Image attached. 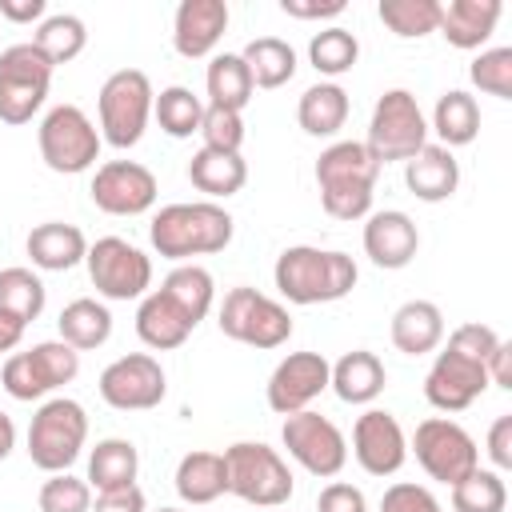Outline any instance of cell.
<instances>
[{
	"mask_svg": "<svg viewBox=\"0 0 512 512\" xmlns=\"http://www.w3.org/2000/svg\"><path fill=\"white\" fill-rule=\"evenodd\" d=\"M280 440H284L288 456H292L304 472H312V476H320V480L340 476V468L348 464V440H344V432H340L328 416H320V412H312V408L284 416Z\"/></svg>",
	"mask_w": 512,
	"mask_h": 512,
	"instance_id": "obj_14",
	"label": "cell"
},
{
	"mask_svg": "<svg viewBox=\"0 0 512 512\" xmlns=\"http://www.w3.org/2000/svg\"><path fill=\"white\" fill-rule=\"evenodd\" d=\"M88 280L104 300H140L152 288V260L124 236H100L88 244Z\"/></svg>",
	"mask_w": 512,
	"mask_h": 512,
	"instance_id": "obj_13",
	"label": "cell"
},
{
	"mask_svg": "<svg viewBox=\"0 0 512 512\" xmlns=\"http://www.w3.org/2000/svg\"><path fill=\"white\" fill-rule=\"evenodd\" d=\"M500 0H452V4H440V36L460 48V52H476L488 44V36L496 32V20H500Z\"/></svg>",
	"mask_w": 512,
	"mask_h": 512,
	"instance_id": "obj_22",
	"label": "cell"
},
{
	"mask_svg": "<svg viewBox=\"0 0 512 512\" xmlns=\"http://www.w3.org/2000/svg\"><path fill=\"white\" fill-rule=\"evenodd\" d=\"M328 372H332V364H328L320 352H288V356L272 368V376H268V384H264L268 408L280 412V416L304 412L316 396L328 392Z\"/></svg>",
	"mask_w": 512,
	"mask_h": 512,
	"instance_id": "obj_18",
	"label": "cell"
},
{
	"mask_svg": "<svg viewBox=\"0 0 512 512\" xmlns=\"http://www.w3.org/2000/svg\"><path fill=\"white\" fill-rule=\"evenodd\" d=\"M240 60L248 64V76L256 88H284L296 76V48L280 36H256L244 44Z\"/></svg>",
	"mask_w": 512,
	"mask_h": 512,
	"instance_id": "obj_35",
	"label": "cell"
},
{
	"mask_svg": "<svg viewBox=\"0 0 512 512\" xmlns=\"http://www.w3.org/2000/svg\"><path fill=\"white\" fill-rule=\"evenodd\" d=\"M44 16H48V4L44 0H0V20L32 24V20H44Z\"/></svg>",
	"mask_w": 512,
	"mask_h": 512,
	"instance_id": "obj_52",
	"label": "cell"
},
{
	"mask_svg": "<svg viewBox=\"0 0 512 512\" xmlns=\"http://www.w3.org/2000/svg\"><path fill=\"white\" fill-rule=\"evenodd\" d=\"M192 332H196V324H192L160 288H152L148 296H140V308H136V336H140L152 352L180 348Z\"/></svg>",
	"mask_w": 512,
	"mask_h": 512,
	"instance_id": "obj_27",
	"label": "cell"
},
{
	"mask_svg": "<svg viewBox=\"0 0 512 512\" xmlns=\"http://www.w3.org/2000/svg\"><path fill=\"white\" fill-rule=\"evenodd\" d=\"M352 456L368 476H396L408 460V436L400 420L384 408H368L352 424Z\"/></svg>",
	"mask_w": 512,
	"mask_h": 512,
	"instance_id": "obj_19",
	"label": "cell"
},
{
	"mask_svg": "<svg viewBox=\"0 0 512 512\" xmlns=\"http://www.w3.org/2000/svg\"><path fill=\"white\" fill-rule=\"evenodd\" d=\"M88 440V412L72 396H52L32 412L28 424V460L40 472H68Z\"/></svg>",
	"mask_w": 512,
	"mask_h": 512,
	"instance_id": "obj_5",
	"label": "cell"
},
{
	"mask_svg": "<svg viewBox=\"0 0 512 512\" xmlns=\"http://www.w3.org/2000/svg\"><path fill=\"white\" fill-rule=\"evenodd\" d=\"M272 280H276V292L288 300V304H332V300H344L356 280H360V268L348 252H336V248H312V244H292L276 256L272 264Z\"/></svg>",
	"mask_w": 512,
	"mask_h": 512,
	"instance_id": "obj_1",
	"label": "cell"
},
{
	"mask_svg": "<svg viewBox=\"0 0 512 512\" xmlns=\"http://www.w3.org/2000/svg\"><path fill=\"white\" fill-rule=\"evenodd\" d=\"M468 80L496 100H512V48H480L468 64Z\"/></svg>",
	"mask_w": 512,
	"mask_h": 512,
	"instance_id": "obj_43",
	"label": "cell"
},
{
	"mask_svg": "<svg viewBox=\"0 0 512 512\" xmlns=\"http://www.w3.org/2000/svg\"><path fill=\"white\" fill-rule=\"evenodd\" d=\"M152 116L160 124V132H168L172 140H188L192 132H200V120H204V100L184 88V84H168L156 92L152 100Z\"/></svg>",
	"mask_w": 512,
	"mask_h": 512,
	"instance_id": "obj_38",
	"label": "cell"
},
{
	"mask_svg": "<svg viewBox=\"0 0 512 512\" xmlns=\"http://www.w3.org/2000/svg\"><path fill=\"white\" fill-rule=\"evenodd\" d=\"M88 192H92V204L108 216H144L156 204L160 184H156L152 168H144L136 160H108L96 168Z\"/></svg>",
	"mask_w": 512,
	"mask_h": 512,
	"instance_id": "obj_16",
	"label": "cell"
},
{
	"mask_svg": "<svg viewBox=\"0 0 512 512\" xmlns=\"http://www.w3.org/2000/svg\"><path fill=\"white\" fill-rule=\"evenodd\" d=\"M380 512H440V500L412 480H396L392 488H384L380 496Z\"/></svg>",
	"mask_w": 512,
	"mask_h": 512,
	"instance_id": "obj_46",
	"label": "cell"
},
{
	"mask_svg": "<svg viewBox=\"0 0 512 512\" xmlns=\"http://www.w3.org/2000/svg\"><path fill=\"white\" fill-rule=\"evenodd\" d=\"M12 448H16V424L8 412H0V460H8Z\"/></svg>",
	"mask_w": 512,
	"mask_h": 512,
	"instance_id": "obj_55",
	"label": "cell"
},
{
	"mask_svg": "<svg viewBox=\"0 0 512 512\" xmlns=\"http://www.w3.org/2000/svg\"><path fill=\"white\" fill-rule=\"evenodd\" d=\"M388 384V372H384V360L368 348H352L344 352L332 372H328V388L344 400V404H372Z\"/></svg>",
	"mask_w": 512,
	"mask_h": 512,
	"instance_id": "obj_26",
	"label": "cell"
},
{
	"mask_svg": "<svg viewBox=\"0 0 512 512\" xmlns=\"http://www.w3.org/2000/svg\"><path fill=\"white\" fill-rule=\"evenodd\" d=\"M376 12L400 40H420L440 28V0H380Z\"/></svg>",
	"mask_w": 512,
	"mask_h": 512,
	"instance_id": "obj_42",
	"label": "cell"
},
{
	"mask_svg": "<svg viewBox=\"0 0 512 512\" xmlns=\"http://www.w3.org/2000/svg\"><path fill=\"white\" fill-rule=\"evenodd\" d=\"M52 64L48 56L32 44H8L0 52V120L4 124H28L44 100H48V84H52Z\"/></svg>",
	"mask_w": 512,
	"mask_h": 512,
	"instance_id": "obj_10",
	"label": "cell"
},
{
	"mask_svg": "<svg viewBox=\"0 0 512 512\" xmlns=\"http://www.w3.org/2000/svg\"><path fill=\"white\" fill-rule=\"evenodd\" d=\"M56 328H60V340L68 348L92 352V348H104L108 344V336H112V312H108V304H100L92 296H80V300H72V304L60 308Z\"/></svg>",
	"mask_w": 512,
	"mask_h": 512,
	"instance_id": "obj_32",
	"label": "cell"
},
{
	"mask_svg": "<svg viewBox=\"0 0 512 512\" xmlns=\"http://www.w3.org/2000/svg\"><path fill=\"white\" fill-rule=\"evenodd\" d=\"M488 460H492V472H508L512 468V416H496L492 428H488Z\"/></svg>",
	"mask_w": 512,
	"mask_h": 512,
	"instance_id": "obj_49",
	"label": "cell"
},
{
	"mask_svg": "<svg viewBox=\"0 0 512 512\" xmlns=\"http://www.w3.org/2000/svg\"><path fill=\"white\" fill-rule=\"evenodd\" d=\"M40 512H92V488L88 480L72 472H52L36 492Z\"/></svg>",
	"mask_w": 512,
	"mask_h": 512,
	"instance_id": "obj_44",
	"label": "cell"
},
{
	"mask_svg": "<svg viewBox=\"0 0 512 512\" xmlns=\"http://www.w3.org/2000/svg\"><path fill=\"white\" fill-rule=\"evenodd\" d=\"M176 496L184 504H212L228 492V472H224V452H208V448H196L188 456H180L176 464Z\"/></svg>",
	"mask_w": 512,
	"mask_h": 512,
	"instance_id": "obj_29",
	"label": "cell"
},
{
	"mask_svg": "<svg viewBox=\"0 0 512 512\" xmlns=\"http://www.w3.org/2000/svg\"><path fill=\"white\" fill-rule=\"evenodd\" d=\"M504 508H508V484L492 468H476L460 484H452V512H504Z\"/></svg>",
	"mask_w": 512,
	"mask_h": 512,
	"instance_id": "obj_41",
	"label": "cell"
},
{
	"mask_svg": "<svg viewBox=\"0 0 512 512\" xmlns=\"http://www.w3.org/2000/svg\"><path fill=\"white\" fill-rule=\"evenodd\" d=\"M484 368H488V384H496V388H512V344L500 340Z\"/></svg>",
	"mask_w": 512,
	"mask_h": 512,
	"instance_id": "obj_53",
	"label": "cell"
},
{
	"mask_svg": "<svg viewBox=\"0 0 512 512\" xmlns=\"http://www.w3.org/2000/svg\"><path fill=\"white\" fill-rule=\"evenodd\" d=\"M316 512H368V500H364V492H360L356 484H348V480H332V484L320 488V496H316Z\"/></svg>",
	"mask_w": 512,
	"mask_h": 512,
	"instance_id": "obj_48",
	"label": "cell"
},
{
	"mask_svg": "<svg viewBox=\"0 0 512 512\" xmlns=\"http://www.w3.org/2000/svg\"><path fill=\"white\" fill-rule=\"evenodd\" d=\"M160 292H164L192 324H200V320L208 316L212 300H216V280H212V272L200 268V264H176V268L164 276Z\"/></svg>",
	"mask_w": 512,
	"mask_h": 512,
	"instance_id": "obj_37",
	"label": "cell"
},
{
	"mask_svg": "<svg viewBox=\"0 0 512 512\" xmlns=\"http://www.w3.org/2000/svg\"><path fill=\"white\" fill-rule=\"evenodd\" d=\"M200 140H204V148L240 152V144H244V116H240V112H228V108H212V104H204Z\"/></svg>",
	"mask_w": 512,
	"mask_h": 512,
	"instance_id": "obj_45",
	"label": "cell"
},
{
	"mask_svg": "<svg viewBox=\"0 0 512 512\" xmlns=\"http://www.w3.org/2000/svg\"><path fill=\"white\" fill-rule=\"evenodd\" d=\"M188 180L208 200H228L248 184V164H244L240 152H220V148L200 144L188 160Z\"/></svg>",
	"mask_w": 512,
	"mask_h": 512,
	"instance_id": "obj_28",
	"label": "cell"
},
{
	"mask_svg": "<svg viewBox=\"0 0 512 512\" xmlns=\"http://www.w3.org/2000/svg\"><path fill=\"white\" fill-rule=\"evenodd\" d=\"M32 44L48 56L52 68H60V64H68V60H76V56L84 52V44H88V28H84L80 16H72V12H56V16H44V20L36 24Z\"/></svg>",
	"mask_w": 512,
	"mask_h": 512,
	"instance_id": "obj_39",
	"label": "cell"
},
{
	"mask_svg": "<svg viewBox=\"0 0 512 512\" xmlns=\"http://www.w3.org/2000/svg\"><path fill=\"white\" fill-rule=\"evenodd\" d=\"M216 324H220V332H224L228 340L248 344V348H260V352L280 348V344H288V336H292V316H288V308H284L280 300L264 296L260 288H248V284L224 292V304H220V312H216Z\"/></svg>",
	"mask_w": 512,
	"mask_h": 512,
	"instance_id": "obj_9",
	"label": "cell"
},
{
	"mask_svg": "<svg viewBox=\"0 0 512 512\" xmlns=\"http://www.w3.org/2000/svg\"><path fill=\"white\" fill-rule=\"evenodd\" d=\"M92 512H148V500L136 484L132 488H112V492H96Z\"/></svg>",
	"mask_w": 512,
	"mask_h": 512,
	"instance_id": "obj_50",
	"label": "cell"
},
{
	"mask_svg": "<svg viewBox=\"0 0 512 512\" xmlns=\"http://www.w3.org/2000/svg\"><path fill=\"white\" fill-rule=\"evenodd\" d=\"M388 336H392L396 352H404V356L436 352L440 340H444V312H440V304H432V300H404L392 312Z\"/></svg>",
	"mask_w": 512,
	"mask_h": 512,
	"instance_id": "obj_25",
	"label": "cell"
},
{
	"mask_svg": "<svg viewBox=\"0 0 512 512\" xmlns=\"http://www.w3.org/2000/svg\"><path fill=\"white\" fill-rule=\"evenodd\" d=\"M204 88H208V104L212 108H228V112H244V104L256 92V84L248 76V64L240 60V52L212 56V64L204 72Z\"/></svg>",
	"mask_w": 512,
	"mask_h": 512,
	"instance_id": "obj_36",
	"label": "cell"
},
{
	"mask_svg": "<svg viewBox=\"0 0 512 512\" xmlns=\"http://www.w3.org/2000/svg\"><path fill=\"white\" fill-rule=\"evenodd\" d=\"M420 252V228L408 212L400 208H384V212H368L364 216V256L384 268V272H400L416 260Z\"/></svg>",
	"mask_w": 512,
	"mask_h": 512,
	"instance_id": "obj_20",
	"label": "cell"
},
{
	"mask_svg": "<svg viewBox=\"0 0 512 512\" xmlns=\"http://www.w3.org/2000/svg\"><path fill=\"white\" fill-rule=\"evenodd\" d=\"M408 452H416V464H420L432 480H440V484H448V488L460 484L468 472L480 468V448H476L472 432H468L464 424L448 420V416H428V420H420L416 432H412Z\"/></svg>",
	"mask_w": 512,
	"mask_h": 512,
	"instance_id": "obj_12",
	"label": "cell"
},
{
	"mask_svg": "<svg viewBox=\"0 0 512 512\" xmlns=\"http://www.w3.org/2000/svg\"><path fill=\"white\" fill-rule=\"evenodd\" d=\"M496 344H500L496 328H488L480 320H468V324L452 328V336H448V348H456V352H464V356H472L480 364H488V356L496 352Z\"/></svg>",
	"mask_w": 512,
	"mask_h": 512,
	"instance_id": "obj_47",
	"label": "cell"
},
{
	"mask_svg": "<svg viewBox=\"0 0 512 512\" xmlns=\"http://www.w3.org/2000/svg\"><path fill=\"white\" fill-rule=\"evenodd\" d=\"M428 128L440 136V144H444L448 152L472 144V140L480 136V104H476V96L464 92V88H448V92L436 100Z\"/></svg>",
	"mask_w": 512,
	"mask_h": 512,
	"instance_id": "obj_33",
	"label": "cell"
},
{
	"mask_svg": "<svg viewBox=\"0 0 512 512\" xmlns=\"http://www.w3.org/2000/svg\"><path fill=\"white\" fill-rule=\"evenodd\" d=\"M96 388H100V400L116 412H148L168 396V376L156 356L128 352V356H116L100 372Z\"/></svg>",
	"mask_w": 512,
	"mask_h": 512,
	"instance_id": "obj_15",
	"label": "cell"
},
{
	"mask_svg": "<svg viewBox=\"0 0 512 512\" xmlns=\"http://www.w3.org/2000/svg\"><path fill=\"white\" fill-rule=\"evenodd\" d=\"M380 164L364 148V140H332L316 156V188L320 204L332 220H364L372 212Z\"/></svg>",
	"mask_w": 512,
	"mask_h": 512,
	"instance_id": "obj_3",
	"label": "cell"
},
{
	"mask_svg": "<svg viewBox=\"0 0 512 512\" xmlns=\"http://www.w3.org/2000/svg\"><path fill=\"white\" fill-rule=\"evenodd\" d=\"M348 4L344 0H280V12L292 20H328L340 16Z\"/></svg>",
	"mask_w": 512,
	"mask_h": 512,
	"instance_id": "obj_51",
	"label": "cell"
},
{
	"mask_svg": "<svg viewBox=\"0 0 512 512\" xmlns=\"http://www.w3.org/2000/svg\"><path fill=\"white\" fill-rule=\"evenodd\" d=\"M152 80L140 68H120L100 84L96 116H100V140L112 148H136L148 120H152Z\"/></svg>",
	"mask_w": 512,
	"mask_h": 512,
	"instance_id": "obj_6",
	"label": "cell"
},
{
	"mask_svg": "<svg viewBox=\"0 0 512 512\" xmlns=\"http://www.w3.org/2000/svg\"><path fill=\"white\" fill-rule=\"evenodd\" d=\"M36 144H40V160L60 172V176H80L100 160V128L88 120L84 108L76 104H56L44 112L40 128H36Z\"/></svg>",
	"mask_w": 512,
	"mask_h": 512,
	"instance_id": "obj_8",
	"label": "cell"
},
{
	"mask_svg": "<svg viewBox=\"0 0 512 512\" xmlns=\"http://www.w3.org/2000/svg\"><path fill=\"white\" fill-rule=\"evenodd\" d=\"M24 252L32 260V268H40V272H68L88 256V240H84V232L76 224L44 220V224H36L28 232Z\"/></svg>",
	"mask_w": 512,
	"mask_h": 512,
	"instance_id": "obj_23",
	"label": "cell"
},
{
	"mask_svg": "<svg viewBox=\"0 0 512 512\" xmlns=\"http://www.w3.org/2000/svg\"><path fill=\"white\" fill-rule=\"evenodd\" d=\"M224 32H228V4L224 0H180V8L172 16V48L184 60L208 56Z\"/></svg>",
	"mask_w": 512,
	"mask_h": 512,
	"instance_id": "obj_21",
	"label": "cell"
},
{
	"mask_svg": "<svg viewBox=\"0 0 512 512\" xmlns=\"http://www.w3.org/2000/svg\"><path fill=\"white\" fill-rule=\"evenodd\" d=\"M156 512H180V508H156Z\"/></svg>",
	"mask_w": 512,
	"mask_h": 512,
	"instance_id": "obj_56",
	"label": "cell"
},
{
	"mask_svg": "<svg viewBox=\"0 0 512 512\" xmlns=\"http://www.w3.org/2000/svg\"><path fill=\"white\" fill-rule=\"evenodd\" d=\"M48 304V288L32 268H0V316L16 328H28Z\"/></svg>",
	"mask_w": 512,
	"mask_h": 512,
	"instance_id": "obj_34",
	"label": "cell"
},
{
	"mask_svg": "<svg viewBox=\"0 0 512 512\" xmlns=\"http://www.w3.org/2000/svg\"><path fill=\"white\" fill-rule=\"evenodd\" d=\"M140 472V452L132 440L124 436H104L96 440V448L88 452V488L96 492H112V488H132Z\"/></svg>",
	"mask_w": 512,
	"mask_h": 512,
	"instance_id": "obj_30",
	"label": "cell"
},
{
	"mask_svg": "<svg viewBox=\"0 0 512 512\" xmlns=\"http://www.w3.org/2000/svg\"><path fill=\"white\" fill-rule=\"evenodd\" d=\"M80 372V352L64 340H40L24 352H12L4 360L0 384L12 400H44L48 392L72 384Z\"/></svg>",
	"mask_w": 512,
	"mask_h": 512,
	"instance_id": "obj_11",
	"label": "cell"
},
{
	"mask_svg": "<svg viewBox=\"0 0 512 512\" xmlns=\"http://www.w3.org/2000/svg\"><path fill=\"white\" fill-rule=\"evenodd\" d=\"M488 392V368L456 348H444L436 352L428 376H424V400L436 408V412H464L472 408L480 396Z\"/></svg>",
	"mask_w": 512,
	"mask_h": 512,
	"instance_id": "obj_17",
	"label": "cell"
},
{
	"mask_svg": "<svg viewBox=\"0 0 512 512\" xmlns=\"http://www.w3.org/2000/svg\"><path fill=\"white\" fill-rule=\"evenodd\" d=\"M308 60H312V68H316L320 76H344V72H352L356 60H360V40H356L348 28H340V24L320 28V32L308 40Z\"/></svg>",
	"mask_w": 512,
	"mask_h": 512,
	"instance_id": "obj_40",
	"label": "cell"
},
{
	"mask_svg": "<svg viewBox=\"0 0 512 512\" xmlns=\"http://www.w3.org/2000/svg\"><path fill=\"white\" fill-rule=\"evenodd\" d=\"M348 92L336 84V80H320L312 88H304L300 104H296V120L308 136L324 140V136H336L344 124H348Z\"/></svg>",
	"mask_w": 512,
	"mask_h": 512,
	"instance_id": "obj_31",
	"label": "cell"
},
{
	"mask_svg": "<svg viewBox=\"0 0 512 512\" xmlns=\"http://www.w3.org/2000/svg\"><path fill=\"white\" fill-rule=\"evenodd\" d=\"M424 144H428V120H424L416 96L408 88L380 92V100L372 108V120H368V136H364V148L372 152V160L380 168L384 164H404Z\"/></svg>",
	"mask_w": 512,
	"mask_h": 512,
	"instance_id": "obj_7",
	"label": "cell"
},
{
	"mask_svg": "<svg viewBox=\"0 0 512 512\" xmlns=\"http://www.w3.org/2000/svg\"><path fill=\"white\" fill-rule=\"evenodd\" d=\"M404 184L416 200L424 204H440L456 192L460 184V164L444 144H424L412 160H404Z\"/></svg>",
	"mask_w": 512,
	"mask_h": 512,
	"instance_id": "obj_24",
	"label": "cell"
},
{
	"mask_svg": "<svg viewBox=\"0 0 512 512\" xmlns=\"http://www.w3.org/2000/svg\"><path fill=\"white\" fill-rule=\"evenodd\" d=\"M20 340H24V328H16V324H8V320L0 316V356H4V352H16Z\"/></svg>",
	"mask_w": 512,
	"mask_h": 512,
	"instance_id": "obj_54",
	"label": "cell"
},
{
	"mask_svg": "<svg viewBox=\"0 0 512 512\" xmlns=\"http://www.w3.org/2000/svg\"><path fill=\"white\" fill-rule=\"evenodd\" d=\"M236 220L216 200H192V204H164L152 224L148 240L164 260H192V256H216L232 244Z\"/></svg>",
	"mask_w": 512,
	"mask_h": 512,
	"instance_id": "obj_2",
	"label": "cell"
},
{
	"mask_svg": "<svg viewBox=\"0 0 512 512\" xmlns=\"http://www.w3.org/2000/svg\"><path fill=\"white\" fill-rule=\"evenodd\" d=\"M224 472H228V492L252 508H280L292 500V488H296L288 460L260 440L228 444Z\"/></svg>",
	"mask_w": 512,
	"mask_h": 512,
	"instance_id": "obj_4",
	"label": "cell"
}]
</instances>
